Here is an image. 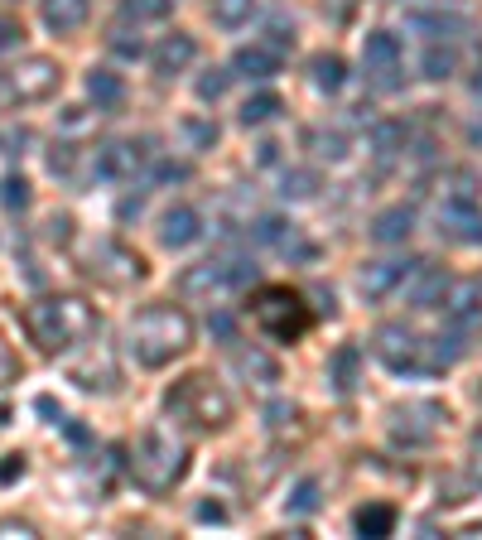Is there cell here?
I'll return each mask as SVG.
<instances>
[{
    "instance_id": "3957f363",
    "label": "cell",
    "mask_w": 482,
    "mask_h": 540,
    "mask_svg": "<svg viewBox=\"0 0 482 540\" xmlns=\"http://www.w3.org/2000/svg\"><path fill=\"white\" fill-rule=\"evenodd\" d=\"M164 410L193 434H222L232 425V415H237L232 396H227L208 372H188V377L174 381V386L164 391Z\"/></svg>"
},
{
    "instance_id": "d6a6232c",
    "label": "cell",
    "mask_w": 482,
    "mask_h": 540,
    "mask_svg": "<svg viewBox=\"0 0 482 540\" xmlns=\"http://www.w3.org/2000/svg\"><path fill=\"white\" fill-rule=\"evenodd\" d=\"M323 502V483L319 478H299L295 487H290V497H285V512L290 516H314Z\"/></svg>"
},
{
    "instance_id": "8992f818",
    "label": "cell",
    "mask_w": 482,
    "mask_h": 540,
    "mask_svg": "<svg viewBox=\"0 0 482 540\" xmlns=\"http://www.w3.org/2000/svg\"><path fill=\"white\" fill-rule=\"evenodd\" d=\"M449 420V410L439 401H405L391 410V444L396 449H425L439 434V425Z\"/></svg>"
},
{
    "instance_id": "d6986e66",
    "label": "cell",
    "mask_w": 482,
    "mask_h": 540,
    "mask_svg": "<svg viewBox=\"0 0 482 540\" xmlns=\"http://www.w3.org/2000/svg\"><path fill=\"white\" fill-rule=\"evenodd\" d=\"M357 381H362V348H357V343H343V348L328 357V386H333L338 396H352Z\"/></svg>"
},
{
    "instance_id": "f907efd6",
    "label": "cell",
    "mask_w": 482,
    "mask_h": 540,
    "mask_svg": "<svg viewBox=\"0 0 482 540\" xmlns=\"http://www.w3.org/2000/svg\"><path fill=\"white\" fill-rule=\"evenodd\" d=\"M198 521H227V512H222V502H203V507H198Z\"/></svg>"
},
{
    "instance_id": "f546056e",
    "label": "cell",
    "mask_w": 482,
    "mask_h": 540,
    "mask_svg": "<svg viewBox=\"0 0 482 540\" xmlns=\"http://www.w3.org/2000/svg\"><path fill=\"white\" fill-rule=\"evenodd\" d=\"M275 251H280L285 261H295V266H314V261H319V246L309 242L295 222H285V232L275 237Z\"/></svg>"
},
{
    "instance_id": "836d02e7",
    "label": "cell",
    "mask_w": 482,
    "mask_h": 540,
    "mask_svg": "<svg viewBox=\"0 0 482 540\" xmlns=\"http://www.w3.org/2000/svg\"><path fill=\"white\" fill-rule=\"evenodd\" d=\"M251 15H256V0H213V25L217 29L251 25Z\"/></svg>"
},
{
    "instance_id": "7dc6e473",
    "label": "cell",
    "mask_w": 482,
    "mask_h": 540,
    "mask_svg": "<svg viewBox=\"0 0 482 540\" xmlns=\"http://www.w3.org/2000/svg\"><path fill=\"white\" fill-rule=\"evenodd\" d=\"M266 415H270V430H285V425L295 420L299 410H295V405H290V401H275V405H270V410H266Z\"/></svg>"
},
{
    "instance_id": "f35d334b",
    "label": "cell",
    "mask_w": 482,
    "mask_h": 540,
    "mask_svg": "<svg viewBox=\"0 0 482 540\" xmlns=\"http://www.w3.org/2000/svg\"><path fill=\"white\" fill-rule=\"evenodd\" d=\"M184 135L193 150H213L217 145V121H203V116H188L184 121Z\"/></svg>"
},
{
    "instance_id": "7bdbcfd3",
    "label": "cell",
    "mask_w": 482,
    "mask_h": 540,
    "mask_svg": "<svg viewBox=\"0 0 482 540\" xmlns=\"http://www.w3.org/2000/svg\"><path fill=\"white\" fill-rule=\"evenodd\" d=\"M25 44V25L15 20V15H0V54H10V49H20Z\"/></svg>"
},
{
    "instance_id": "603a6c76",
    "label": "cell",
    "mask_w": 482,
    "mask_h": 540,
    "mask_svg": "<svg viewBox=\"0 0 482 540\" xmlns=\"http://www.w3.org/2000/svg\"><path fill=\"white\" fill-rule=\"evenodd\" d=\"M410 25L420 29L425 39H449V44H454L458 34H468L463 15H454V10H415V15H410Z\"/></svg>"
},
{
    "instance_id": "5bb4252c",
    "label": "cell",
    "mask_w": 482,
    "mask_h": 540,
    "mask_svg": "<svg viewBox=\"0 0 482 540\" xmlns=\"http://www.w3.org/2000/svg\"><path fill=\"white\" fill-rule=\"evenodd\" d=\"M145 160H150V140H116L107 150H97L92 169H97V179H131Z\"/></svg>"
},
{
    "instance_id": "681fc988",
    "label": "cell",
    "mask_w": 482,
    "mask_h": 540,
    "mask_svg": "<svg viewBox=\"0 0 482 540\" xmlns=\"http://www.w3.org/2000/svg\"><path fill=\"white\" fill-rule=\"evenodd\" d=\"M34 410H39V415H49V425H63V410H58L49 396H39V401H34Z\"/></svg>"
},
{
    "instance_id": "9a60e30c",
    "label": "cell",
    "mask_w": 482,
    "mask_h": 540,
    "mask_svg": "<svg viewBox=\"0 0 482 540\" xmlns=\"http://www.w3.org/2000/svg\"><path fill=\"white\" fill-rule=\"evenodd\" d=\"M449 285H454V280H449V270L420 261L415 275L405 280V299H410V309H439V304L449 299Z\"/></svg>"
},
{
    "instance_id": "ab89813d",
    "label": "cell",
    "mask_w": 482,
    "mask_h": 540,
    "mask_svg": "<svg viewBox=\"0 0 482 540\" xmlns=\"http://www.w3.org/2000/svg\"><path fill=\"white\" fill-rule=\"evenodd\" d=\"M266 44L275 54H290L295 49V25H285V20H270L266 25Z\"/></svg>"
},
{
    "instance_id": "816d5d0a",
    "label": "cell",
    "mask_w": 482,
    "mask_h": 540,
    "mask_svg": "<svg viewBox=\"0 0 482 540\" xmlns=\"http://www.w3.org/2000/svg\"><path fill=\"white\" fill-rule=\"evenodd\" d=\"M15 531H20V536H34L29 521H0V536H15Z\"/></svg>"
},
{
    "instance_id": "1f68e13d",
    "label": "cell",
    "mask_w": 482,
    "mask_h": 540,
    "mask_svg": "<svg viewBox=\"0 0 482 540\" xmlns=\"http://www.w3.org/2000/svg\"><path fill=\"white\" fill-rule=\"evenodd\" d=\"M309 145H314V155L319 160H348V131H338V126H314V131L304 135Z\"/></svg>"
},
{
    "instance_id": "7402d4cb",
    "label": "cell",
    "mask_w": 482,
    "mask_h": 540,
    "mask_svg": "<svg viewBox=\"0 0 482 540\" xmlns=\"http://www.w3.org/2000/svg\"><path fill=\"white\" fill-rule=\"evenodd\" d=\"M39 10H44V25H49V29H58V34H73V29L87 25L92 0H39Z\"/></svg>"
},
{
    "instance_id": "74e56055",
    "label": "cell",
    "mask_w": 482,
    "mask_h": 540,
    "mask_svg": "<svg viewBox=\"0 0 482 540\" xmlns=\"http://www.w3.org/2000/svg\"><path fill=\"white\" fill-rule=\"evenodd\" d=\"M169 15V0H121V20H164Z\"/></svg>"
},
{
    "instance_id": "d590c367",
    "label": "cell",
    "mask_w": 482,
    "mask_h": 540,
    "mask_svg": "<svg viewBox=\"0 0 482 540\" xmlns=\"http://www.w3.org/2000/svg\"><path fill=\"white\" fill-rule=\"evenodd\" d=\"M232 68H208L203 78L193 82V92H198V102H217V97H227V87H232Z\"/></svg>"
},
{
    "instance_id": "4dcf8cb0",
    "label": "cell",
    "mask_w": 482,
    "mask_h": 540,
    "mask_svg": "<svg viewBox=\"0 0 482 540\" xmlns=\"http://www.w3.org/2000/svg\"><path fill=\"white\" fill-rule=\"evenodd\" d=\"M280 111H285V102H280L275 92H251V97L241 102L237 116H241V126H266V121H275Z\"/></svg>"
},
{
    "instance_id": "484cf974",
    "label": "cell",
    "mask_w": 482,
    "mask_h": 540,
    "mask_svg": "<svg viewBox=\"0 0 482 540\" xmlns=\"http://www.w3.org/2000/svg\"><path fill=\"white\" fill-rule=\"evenodd\" d=\"M232 367H237L246 381H261V386L280 381V362H275V357H266L261 348H232Z\"/></svg>"
},
{
    "instance_id": "7a4b0ae2",
    "label": "cell",
    "mask_w": 482,
    "mask_h": 540,
    "mask_svg": "<svg viewBox=\"0 0 482 540\" xmlns=\"http://www.w3.org/2000/svg\"><path fill=\"white\" fill-rule=\"evenodd\" d=\"M126 348L140 367H169L174 357H184L193 348V319L179 304H145L126 324Z\"/></svg>"
},
{
    "instance_id": "9f6ffc18",
    "label": "cell",
    "mask_w": 482,
    "mask_h": 540,
    "mask_svg": "<svg viewBox=\"0 0 482 540\" xmlns=\"http://www.w3.org/2000/svg\"><path fill=\"white\" fill-rule=\"evenodd\" d=\"M468 135H473V145H482V121H473V131Z\"/></svg>"
},
{
    "instance_id": "4fadbf2b",
    "label": "cell",
    "mask_w": 482,
    "mask_h": 540,
    "mask_svg": "<svg viewBox=\"0 0 482 540\" xmlns=\"http://www.w3.org/2000/svg\"><path fill=\"white\" fill-rule=\"evenodd\" d=\"M179 299H213L222 290H232V261H193L179 275Z\"/></svg>"
},
{
    "instance_id": "ffe728a7",
    "label": "cell",
    "mask_w": 482,
    "mask_h": 540,
    "mask_svg": "<svg viewBox=\"0 0 482 540\" xmlns=\"http://www.w3.org/2000/svg\"><path fill=\"white\" fill-rule=\"evenodd\" d=\"M410 232H415V208H410V203H396V208L376 213V222H372V242L376 246H401Z\"/></svg>"
},
{
    "instance_id": "cb8c5ba5",
    "label": "cell",
    "mask_w": 482,
    "mask_h": 540,
    "mask_svg": "<svg viewBox=\"0 0 482 540\" xmlns=\"http://www.w3.org/2000/svg\"><path fill=\"white\" fill-rule=\"evenodd\" d=\"M449 319L454 324H473V319H482V280H458V285H449Z\"/></svg>"
},
{
    "instance_id": "8fae6325",
    "label": "cell",
    "mask_w": 482,
    "mask_h": 540,
    "mask_svg": "<svg viewBox=\"0 0 482 540\" xmlns=\"http://www.w3.org/2000/svg\"><path fill=\"white\" fill-rule=\"evenodd\" d=\"M439 237L458 246H478L482 242V208L478 198H444L439 208Z\"/></svg>"
},
{
    "instance_id": "ac0fdd59",
    "label": "cell",
    "mask_w": 482,
    "mask_h": 540,
    "mask_svg": "<svg viewBox=\"0 0 482 540\" xmlns=\"http://www.w3.org/2000/svg\"><path fill=\"white\" fill-rule=\"evenodd\" d=\"M198 237H203V217L193 213L188 203H174V208L160 217V242L169 246V251H179V246H193Z\"/></svg>"
},
{
    "instance_id": "bcb514c9",
    "label": "cell",
    "mask_w": 482,
    "mask_h": 540,
    "mask_svg": "<svg viewBox=\"0 0 482 540\" xmlns=\"http://www.w3.org/2000/svg\"><path fill=\"white\" fill-rule=\"evenodd\" d=\"M155 179H160V184H184V179H188V164L160 160V164H155Z\"/></svg>"
},
{
    "instance_id": "e575fe53",
    "label": "cell",
    "mask_w": 482,
    "mask_h": 540,
    "mask_svg": "<svg viewBox=\"0 0 482 540\" xmlns=\"http://www.w3.org/2000/svg\"><path fill=\"white\" fill-rule=\"evenodd\" d=\"M410 140V131H405V121H381L372 131V145L381 160H391V155H401V145Z\"/></svg>"
},
{
    "instance_id": "11a10c76",
    "label": "cell",
    "mask_w": 482,
    "mask_h": 540,
    "mask_svg": "<svg viewBox=\"0 0 482 540\" xmlns=\"http://www.w3.org/2000/svg\"><path fill=\"white\" fill-rule=\"evenodd\" d=\"M458 536H482V521H473V526H463Z\"/></svg>"
},
{
    "instance_id": "44dd1931",
    "label": "cell",
    "mask_w": 482,
    "mask_h": 540,
    "mask_svg": "<svg viewBox=\"0 0 482 540\" xmlns=\"http://www.w3.org/2000/svg\"><path fill=\"white\" fill-rule=\"evenodd\" d=\"M468 352V338H463V328H439L434 338H425V372H444V367H454L458 357Z\"/></svg>"
},
{
    "instance_id": "680465c9",
    "label": "cell",
    "mask_w": 482,
    "mask_h": 540,
    "mask_svg": "<svg viewBox=\"0 0 482 540\" xmlns=\"http://www.w3.org/2000/svg\"><path fill=\"white\" fill-rule=\"evenodd\" d=\"M478 396H482V381H478Z\"/></svg>"
},
{
    "instance_id": "c3c4849f",
    "label": "cell",
    "mask_w": 482,
    "mask_h": 540,
    "mask_svg": "<svg viewBox=\"0 0 482 540\" xmlns=\"http://www.w3.org/2000/svg\"><path fill=\"white\" fill-rule=\"evenodd\" d=\"M208 333H217L222 343H232V319H227V314H213V319H208Z\"/></svg>"
},
{
    "instance_id": "f1b7e54d",
    "label": "cell",
    "mask_w": 482,
    "mask_h": 540,
    "mask_svg": "<svg viewBox=\"0 0 482 540\" xmlns=\"http://www.w3.org/2000/svg\"><path fill=\"white\" fill-rule=\"evenodd\" d=\"M454 68H458L454 44H449V39H429L425 58H420V73H425L429 82H444V78H454Z\"/></svg>"
},
{
    "instance_id": "4316f807",
    "label": "cell",
    "mask_w": 482,
    "mask_h": 540,
    "mask_svg": "<svg viewBox=\"0 0 482 540\" xmlns=\"http://www.w3.org/2000/svg\"><path fill=\"white\" fill-rule=\"evenodd\" d=\"M352 526H357V536H391L396 531V507H386V502H367V507H357V516H352Z\"/></svg>"
},
{
    "instance_id": "ee69618b",
    "label": "cell",
    "mask_w": 482,
    "mask_h": 540,
    "mask_svg": "<svg viewBox=\"0 0 482 540\" xmlns=\"http://www.w3.org/2000/svg\"><path fill=\"white\" fill-rule=\"evenodd\" d=\"M10 381H20V357H15L10 343L0 338V386H10Z\"/></svg>"
},
{
    "instance_id": "d4e9b609",
    "label": "cell",
    "mask_w": 482,
    "mask_h": 540,
    "mask_svg": "<svg viewBox=\"0 0 482 540\" xmlns=\"http://www.w3.org/2000/svg\"><path fill=\"white\" fill-rule=\"evenodd\" d=\"M87 97L97 102V111H116L126 102V82H121V73H111V68H92L87 73Z\"/></svg>"
},
{
    "instance_id": "60d3db41",
    "label": "cell",
    "mask_w": 482,
    "mask_h": 540,
    "mask_svg": "<svg viewBox=\"0 0 482 540\" xmlns=\"http://www.w3.org/2000/svg\"><path fill=\"white\" fill-rule=\"evenodd\" d=\"M111 54H121V58H140L145 54V44H140V34H131V29H111Z\"/></svg>"
},
{
    "instance_id": "30bf717a",
    "label": "cell",
    "mask_w": 482,
    "mask_h": 540,
    "mask_svg": "<svg viewBox=\"0 0 482 540\" xmlns=\"http://www.w3.org/2000/svg\"><path fill=\"white\" fill-rule=\"evenodd\" d=\"M58 63L54 58H44V54H34V58H25L20 68H10V78H5V92L15 97V102H44V97H54L58 92Z\"/></svg>"
},
{
    "instance_id": "2e32d148",
    "label": "cell",
    "mask_w": 482,
    "mask_h": 540,
    "mask_svg": "<svg viewBox=\"0 0 482 540\" xmlns=\"http://www.w3.org/2000/svg\"><path fill=\"white\" fill-rule=\"evenodd\" d=\"M193 58H198V39L184 34V29H174V34H164L160 44L150 49V68H155L160 78H174V73H184Z\"/></svg>"
},
{
    "instance_id": "277c9868",
    "label": "cell",
    "mask_w": 482,
    "mask_h": 540,
    "mask_svg": "<svg viewBox=\"0 0 482 540\" xmlns=\"http://www.w3.org/2000/svg\"><path fill=\"white\" fill-rule=\"evenodd\" d=\"M188 473V444L169 425H150V430L135 439L131 449V478L135 487H145L150 497H164L184 483Z\"/></svg>"
},
{
    "instance_id": "52a82bcc",
    "label": "cell",
    "mask_w": 482,
    "mask_h": 540,
    "mask_svg": "<svg viewBox=\"0 0 482 540\" xmlns=\"http://www.w3.org/2000/svg\"><path fill=\"white\" fill-rule=\"evenodd\" d=\"M372 352L391 372H425V338L410 324H381L372 333Z\"/></svg>"
},
{
    "instance_id": "f5cc1de1",
    "label": "cell",
    "mask_w": 482,
    "mask_h": 540,
    "mask_svg": "<svg viewBox=\"0 0 482 540\" xmlns=\"http://www.w3.org/2000/svg\"><path fill=\"white\" fill-rule=\"evenodd\" d=\"M473 483H482V430L473 434Z\"/></svg>"
},
{
    "instance_id": "6f0895ef",
    "label": "cell",
    "mask_w": 482,
    "mask_h": 540,
    "mask_svg": "<svg viewBox=\"0 0 482 540\" xmlns=\"http://www.w3.org/2000/svg\"><path fill=\"white\" fill-rule=\"evenodd\" d=\"M473 92H478V97H482V68H478V78H473Z\"/></svg>"
},
{
    "instance_id": "6da1fadb",
    "label": "cell",
    "mask_w": 482,
    "mask_h": 540,
    "mask_svg": "<svg viewBox=\"0 0 482 540\" xmlns=\"http://www.w3.org/2000/svg\"><path fill=\"white\" fill-rule=\"evenodd\" d=\"M20 324H25L34 348L58 357V352H68V348H78V343H87V338H97L102 319H97V309H92L82 295H49V299L25 304V309H20Z\"/></svg>"
},
{
    "instance_id": "e0dca14e",
    "label": "cell",
    "mask_w": 482,
    "mask_h": 540,
    "mask_svg": "<svg viewBox=\"0 0 482 540\" xmlns=\"http://www.w3.org/2000/svg\"><path fill=\"white\" fill-rule=\"evenodd\" d=\"M280 58H285V54H275L266 39H256V44H241V49H237V58H232V73H237V78H251V82H266V78L280 73Z\"/></svg>"
},
{
    "instance_id": "8d00e7d4",
    "label": "cell",
    "mask_w": 482,
    "mask_h": 540,
    "mask_svg": "<svg viewBox=\"0 0 482 540\" xmlns=\"http://www.w3.org/2000/svg\"><path fill=\"white\" fill-rule=\"evenodd\" d=\"M280 193H285V198H314V193H319V174H314V169H285Z\"/></svg>"
},
{
    "instance_id": "db71d44e",
    "label": "cell",
    "mask_w": 482,
    "mask_h": 540,
    "mask_svg": "<svg viewBox=\"0 0 482 540\" xmlns=\"http://www.w3.org/2000/svg\"><path fill=\"white\" fill-rule=\"evenodd\" d=\"M275 150H280V145H275V140H266V145H261V155H256V160H261V164H270V160H275Z\"/></svg>"
},
{
    "instance_id": "7c38bea8",
    "label": "cell",
    "mask_w": 482,
    "mask_h": 540,
    "mask_svg": "<svg viewBox=\"0 0 482 540\" xmlns=\"http://www.w3.org/2000/svg\"><path fill=\"white\" fill-rule=\"evenodd\" d=\"M415 266H420L415 256H386V261H367L357 285H362V295H367V299H386V295H396L405 280L415 275Z\"/></svg>"
},
{
    "instance_id": "83f0119b",
    "label": "cell",
    "mask_w": 482,
    "mask_h": 540,
    "mask_svg": "<svg viewBox=\"0 0 482 540\" xmlns=\"http://www.w3.org/2000/svg\"><path fill=\"white\" fill-rule=\"evenodd\" d=\"M309 82L319 87V92H343V82H348V63L338 54H314L309 58Z\"/></svg>"
},
{
    "instance_id": "f6af8a7d",
    "label": "cell",
    "mask_w": 482,
    "mask_h": 540,
    "mask_svg": "<svg viewBox=\"0 0 482 540\" xmlns=\"http://www.w3.org/2000/svg\"><path fill=\"white\" fill-rule=\"evenodd\" d=\"M25 468H29L25 454H5V459H0V483L10 487L15 478H25Z\"/></svg>"
},
{
    "instance_id": "b9f144b4",
    "label": "cell",
    "mask_w": 482,
    "mask_h": 540,
    "mask_svg": "<svg viewBox=\"0 0 482 540\" xmlns=\"http://www.w3.org/2000/svg\"><path fill=\"white\" fill-rule=\"evenodd\" d=\"M5 208H10V213H25L29 208V184L20 179V174L5 179Z\"/></svg>"
},
{
    "instance_id": "9c48e42d",
    "label": "cell",
    "mask_w": 482,
    "mask_h": 540,
    "mask_svg": "<svg viewBox=\"0 0 482 540\" xmlns=\"http://www.w3.org/2000/svg\"><path fill=\"white\" fill-rule=\"evenodd\" d=\"M362 68H367V78L376 87H386V92H396L401 87V39L391 34V29H372L367 39H362Z\"/></svg>"
},
{
    "instance_id": "5b68a950",
    "label": "cell",
    "mask_w": 482,
    "mask_h": 540,
    "mask_svg": "<svg viewBox=\"0 0 482 540\" xmlns=\"http://www.w3.org/2000/svg\"><path fill=\"white\" fill-rule=\"evenodd\" d=\"M251 319L256 328L275 338V343H299L309 324H314V314H309V304L295 295V290H285V285H266V290H256L251 299Z\"/></svg>"
},
{
    "instance_id": "ba28073f",
    "label": "cell",
    "mask_w": 482,
    "mask_h": 540,
    "mask_svg": "<svg viewBox=\"0 0 482 540\" xmlns=\"http://www.w3.org/2000/svg\"><path fill=\"white\" fill-rule=\"evenodd\" d=\"M87 275H97L111 290H126L135 280H145V261H140V251L121 242H97L87 251Z\"/></svg>"
}]
</instances>
